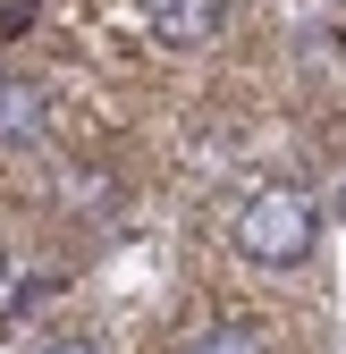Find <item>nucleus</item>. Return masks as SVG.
Masks as SVG:
<instances>
[{
	"instance_id": "nucleus-1",
	"label": "nucleus",
	"mask_w": 346,
	"mask_h": 354,
	"mask_svg": "<svg viewBox=\"0 0 346 354\" xmlns=\"http://www.w3.org/2000/svg\"><path fill=\"white\" fill-rule=\"evenodd\" d=\"M321 236V211L304 186H262V194H245L237 203V253L245 261H262V270H287V261H304Z\"/></svg>"
},
{
	"instance_id": "nucleus-2",
	"label": "nucleus",
	"mask_w": 346,
	"mask_h": 354,
	"mask_svg": "<svg viewBox=\"0 0 346 354\" xmlns=\"http://www.w3.org/2000/svg\"><path fill=\"white\" fill-rule=\"evenodd\" d=\"M144 26L169 51H194V42H211V26H220V0H144Z\"/></svg>"
},
{
	"instance_id": "nucleus-3",
	"label": "nucleus",
	"mask_w": 346,
	"mask_h": 354,
	"mask_svg": "<svg viewBox=\"0 0 346 354\" xmlns=\"http://www.w3.org/2000/svg\"><path fill=\"white\" fill-rule=\"evenodd\" d=\"M42 127V102H34V84H0V144H26Z\"/></svg>"
},
{
	"instance_id": "nucleus-4",
	"label": "nucleus",
	"mask_w": 346,
	"mask_h": 354,
	"mask_svg": "<svg viewBox=\"0 0 346 354\" xmlns=\"http://www.w3.org/2000/svg\"><path fill=\"white\" fill-rule=\"evenodd\" d=\"M194 354H271V337H262V329H245V321H220V329H203V337H194Z\"/></svg>"
},
{
	"instance_id": "nucleus-5",
	"label": "nucleus",
	"mask_w": 346,
	"mask_h": 354,
	"mask_svg": "<svg viewBox=\"0 0 346 354\" xmlns=\"http://www.w3.org/2000/svg\"><path fill=\"white\" fill-rule=\"evenodd\" d=\"M42 354H93V346H84V337H51V346H42Z\"/></svg>"
},
{
	"instance_id": "nucleus-6",
	"label": "nucleus",
	"mask_w": 346,
	"mask_h": 354,
	"mask_svg": "<svg viewBox=\"0 0 346 354\" xmlns=\"http://www.w3.org/2000/svg\"><path fill=\"white\" fill-rule=\"evenodd\" d=\"M0 287H9V261H0Z\"/></svg>"
}]
</instances>
